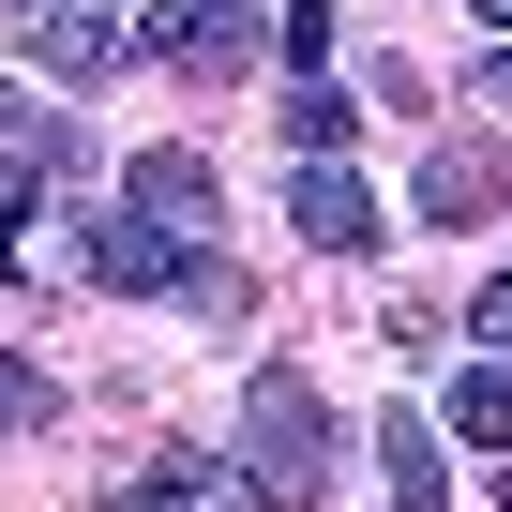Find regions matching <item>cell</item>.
<instances>
[{
  "label": "cell",
  "instance_id": "obj_7",
  "mask_svg": "<svg viewBox=\"0 0 512 512\" xmlns=\"http://www.w3.org/2000/svg\"><path fill=\"white\" fill-rule=\"evenodd\" d=\"M46 166H76L61 106H16V76H0V181H46Z\"/></svg>",
  "mask_w": 512,
  "mask_h": 512
},
{
  "label": "cell",
  "instance_id": "obj_9",
  "mask_svg": "<svg viewBox=\"0 0 512 512\" xmlns=\"http://www.w3.org/2000/svg\"><path fill=\"white\" fill-rule=\"evenodd\" d=\"M377 467H392V512H437V437H422L407 407L377 422Z\"/></svg>",
  "mask_w": 512,
  "mask_h": 512
},
{
  "label": "cell",
  "instance_id": "obj_3",
  "mask_svg": "<svg viewBox=\"0 0 512 512\" xmlns=\"http://www.w3.org/2000/svg\"><path fill=\"white\" fill-rule=\"evenodd\" d=\"M256 31H272V0H136V46L181 61V76H256Z\"/></svg>",
  "mask_w": 512,
  "mask_h": 512
},
{
  "label": "cell",
  "instance_id": "obj_6",
  "mask_svg": "<svg viewBox=\"0 0 512 512\" xmlns=\"http://www.w3.org/2000/svg\"><path fill=\"white\" fill-rule=\"evenodd\" d=\"M497 196H512V151H497V136H437V151H422V211H437V226H467V211H497Z\"/></svg>",
  "mask_w": 512,
  "mask_h": 512
},
{
  "label": "cell",
  "instance_id": "obj_15",
  "mask_svg": "<svg viewBox=\"0 0 512 512\" xmlns=\"http://www.w3.org/2000/svg\"><path fill=\"white\" fill-rule=\"evenodd\" d=\"M482 106H512V46H497V61H482Z\"/></svg>",
  "mask_w": 512,
  "mask_h": 512
},
{
  "label": "cell",
  "instance_id": "obj_14",
  "mask_svg": "<svg viewBox=\"0 0 512 512\" xmlns=\"http://www.w3.org/2000/svg\"><path fill=\"white\" fill-rule=\"evenodd\" d=\"M482 347H512V287H482Z\"/></svg>",
  "mask_w": 512,
  "mask_h": 512
},
{
  "label": "cell",
  "instance_id": "obj_1",
  "mask_svg": "<svg viewBox=\"0 0 512 512\" xmlns=\"http://www.w3.org/2000/svg\"><path fill=\"white\" fill-rule=\"evenodd\" d=\"M211 211H226V181H211V151H136L121 166V196H106V241H91V287H181L196 256H211Z\"/></svg>",
  "mask_w": 512,
  "mask_h": 512
},
{
  "label": "cell",
  "instance_id": "obj_10",
  "mask_svg": "<svg viewBox=\"0 0 512 512\" xmlns=\"http://www.w3.org/2000/svg\"><path fill=\"white\" fill-rule=\"evenodd\" d=\"M347 121H362V106H347L332 76H287V136H302V151H347Z\"/></svg>",
  "mask_w": 512,
  "mask_h": 512
},
{
  "label": "cell",
  "instance_id": "obj_12",
  "mask_svg": "<svg viewBox=\"0 0 512 512\" xmlns=\"http://www.w3.org/2000/svg\"><path fill=\"white\" fill-rule=\"evenodd\" d=\"M272 46H287V76H317V46H332V0H272Z\"/></svg>",
  "mask_w": 512,
  "mask_h": 512
},
{
  "label": "cell",
  "instance_id": "obj_16",
  "mask_svg": "<svg viewBox=\"0 0 512 512\" xmlns=\"http://www.w3.org/2000/svg\"><path fill=\"white\" fill-rule=\"evenodd\" d=\"M467 16H482V31H512V0H467Z\"/></svg>",
  "mask_w": 512,
  "mask_h": 512
},
{
  "label": "cell",
  "instance_id": "obj_13",
  "mask_svg": "<svg viewBox=\"0 0 512 512\" xmlns=\"http://www.w3.org/2000/svg\"><path fill=\"white\" fill-rule=\"evenodd\" d=\"M196 482H211V467H196V452H166V482H151V497H121V512H196Z\"/></svg>",
  "mask_w": 512,
  "mask_h": 512
},
{
  "label": "cell",
  "instance_id": "obj_4",
  "mask_svg": "<svg viewBox=\"0 0 512 512\" xmlns=\"http://www.w3.org/2000/svg\"><path fill=\"white\" fill-rule=\"evenodd\" d=\"M0 16H16V61H46L61 91H91V76H121V0H0Z\"/></svg>",
  "mask_w": 512,
  "mask_h": 512
},
{
  "label": "cell",
  "instance_id": "obj_11",
  "mask_svg": "<svg viewBox=\"0 0 512 512\" xmlns=\"http://www.w3.org/2000/svg\"><path fill=\"white\" fill-rule=\"evenodd\" d=\"M61 392H46V362H16V347H0V437H31Z\"/></svg>",
  "mask_w": 512,
  "mask_h": 512
},
{
  "label": "cell",
  "instance_id": "obj_5",
  "mask_svg": "<svg viewBox=\"0 0 512 512\" xmlns=\"http://www.w3.org/2000/svg\"><path fill=\"white\" fill-rule=\"evenodd\" d=\"M287 211H302V241H332V256H362V241H377V196H362V166H347V151H302Z\"/></svg>",
  "mask_w": 512,
  "mask_h": 512
},
{
  "label": "cell",
  "instance_id": "obj_17",
  "mask_svg": "<svg viewBox=\"0 0 512 512\" xmlns=\"http://www.w3.org/2000/svg\"><path fill=\"white\" fill-rule=\"evenodd\" d=\"M497 497H512V452H497Z\"/></svg>",
  "mask_w": 512,
  "mask_h": 512
},
{
  "label": "cell",
  "instance_id": "obj_8",
  "mask_svg": "<svg viewBox=\"0 0 512 512\" xmlns=\"http://www.w3.org/2000/svg\"><path fill=\"white\" fill-rule=\"evenodd\" d=\"M452 437L512 452V362H467V377H452Z\"/></svg>",
  "mask_w": 512,
  "mask_h": 512
},
{
  "label": "cell",
  "instance_id": "obj_2",
  "mask_svg": "<svg viewBox=\"0 0 512 512\" xmlns=\"http://www.w3.org/2000/svg\"><path fill=\"white\" fill-rule=\"evenodd\" d=\"M332 467H347V437H332V407H317V377H287V362H256L241 377V497L256 512H317L332 497Z\"/></svg>",
  "mask_w": 512,
  "mask_h": 512
}]
</instances>
